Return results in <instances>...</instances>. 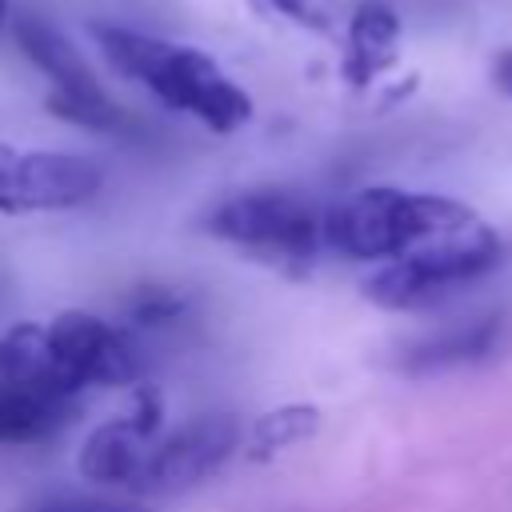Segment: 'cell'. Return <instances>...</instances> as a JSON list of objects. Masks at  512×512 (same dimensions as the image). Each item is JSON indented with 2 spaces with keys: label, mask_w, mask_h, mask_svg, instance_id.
Wrapping results in <instances>:
<instances>
[{
  "label": "cell",
  "mask_w": 512,
  "mask_h": 512,
  "mask_svg": "<svg viewBox=\"0 0 512 512\" xmlns=\"http://www.w3.org/2000/svg\"><path fill=\"white\" fill-rule=\"evenodd\" d=\"M104 60L144 84L160 104L196 116L204 128L212 132H236L240 124L252 120V100L248 92L228 80L212 56L188 48V44H172V40H156L132 28H116V24H96L92 28Z\"/></svg>",
  "instance_id": "cell-1"
},
{
  "label": "cell",
  "mask_w": 512,
  "mask_h": 512,
  "mask_svg": "<svg viewBox=\"0 0 512 512\" xmlns=\"http://www.w3.org/2000/svg\"><path fill=\"white\" fill-rule=\"evenodd\" d=\"M480 216L440 192L408 188H360L324 212V244L348 260L388 264L432 240L476 228Z\"/></svg>",
  "instance_id": "cell-2"
},
{
  "label": "cell",
  "mask_w": 512,
  "mask_h": 512,
  "mask_svg": "<svg viewBox=\"0 0 512 512\" xmlns=\"http://www.w3.org/2000/svg\"><path fill=\"white\" fill-rule=\"evenodd\" d=\"M324 212L300 192L256 188L220 200L204 216V232L248 252L260 264H272L288 276H304L324 244Z\"/></svg>",
  "instance_id": "cell-3"
},
{
  "label": "cell",
  "mask_w": 512,
  "mask_h": 512,
  "mask_svg": "<svg viewBox=\"0 0 512 512\" xmlns=\"http://www.w3.org/2000/svg\"><path fill=\"white\" fill-rule=\"evenodd\" d=\"M500 260H504V244L480 220L468 232L432 240V244H424L416 252H404V256L380 264L372 276H364L360 288L376 308L420 312V308L444 304L448 296L480 284Z\"/></svg>",
  "instance_id": "cell-4"
},
{
  "label": "cell",
  "mask_w": 512,
  "mask_h": 512,
  "mask_svg": "<svg viewBox=\"0 0 512 512\" xmlns=\"http://www.w3.org/2000/svg\"><path fill=\"white\" fill-rule=\"evenodd\" d=\"M16 48L48 76V112L92 132H128L132 116L100 88L84 56L40 16V12H16L12 16Z\"/></svg>",
  "instance_id": "cell-5"
},
{
  "label": "cell",
  "mask_w": 512,
  "mask_h": 512,
  "mask_svg": "<svg viewBox=\"0 0 512 512\" xmlns=\"http://www.w3.org/2000/svg\"><path fill=\"white\" fill-rule=\"evenodd\" d=\"M104 188V168L76 152L16 148L0 144V212H64L96 200Z\"/></svg>",
  "instance_id": "cell-6"
},
{
  "label": "cell",
  "mask_w": 512,
  "mask_h": 512,
  "mask_svg": "<svg viewBox=\"0 0 512 512\" xmlns=\"http://www.w3.org/2000/svg\"><path fill=\"white\" fill-rule=\"evenodd\" d=\"M236 448H240V420L232 412H204L152 444L140 492H184L208 480L212 472H220Z\"/></svg>",
  "instance_id": "cell-7"
},
{
  "label": "cell",
  "mask_w": 512,
  "mask_h": 512,
  "mask_svg": "<svg viewBox=\"0 0 512 512\" xmlns=\"http://www.w3.org/2000/svg\"><path fill=\"white\" fill-rule=\"evenodd\" d=\"M48 332H52L60 356L68 360V368L80 376V384L128 388L144 376V360L132 348V340L116 324H108L84 308H68L60 316H52Z\"/></svg>",
  "instance_id": "cell-8"
},
{
  "label": "cell",
  "mask_w": 512,
  "mask_h": 512,
  "mask_svg": "<svg viewBox=\"0 0 512 512\" xmlns=\"http://www.w3.org/2000/svg\"><path fill=\"white\" fill-rule=\"evenodd\" d=\"M0 380L40 392L48 400H72L84 384L60 356L48 324H16L0 336Z\"/></svg>",
  "instance_id": "cell-9"
},
{
  "label": "cell",
  "mask_w": 512,
  "mask_h": 512,
  "mask_svg": "<svg viewBox=\"0 0 512 512\" xmlns=\"http://www.w3.org/2000/svg\"><path fill=\"white\" fill-rule=\"evenodd\" d=\"M156 436H144L128 416L108 420L100 428L88 432L84 448H80V472L96 484H112V488H128L140 492L144 480V464L152 452Z\"/></svg>",
  "instance_id": "cell-10"
},
{
  "label": "cell",
  "mask_w": 512,
  "mask_h": 512,
  "mask_svg": "<svg viewBox=\"0 0 512 512\" xmlns=\"http://www.w3.org/2000/svg\"><path fill=\"white\" fill-rule=\"evenodd\" d=\"M400 56V16L384 0H364L348 20L344 80L364 88L384 76Z\"/></svg>",
  "instance_id": "cell-11"
},
{
  "label": "cell",
  "mask_w": 512,
  "mask_h": 512,
  "mask_svg": "<svg viewBox=\"0 0 512 512\" xmlns=\"http://www.w3.org/2000/svg\"><path fill=\"white\" fill-rule=\"evenodd\" d=\"M500 344V316H484L448 332H436L420 344H412L400 356V368L412 376H428V372H444V368H460V364H476L488 352H496Z\"/></svg>",
  "instance_id": "cell-12"
},
{
  "label": "cell",
  "mask_w": 512,
  "mask_h": 512,
  "mask_svg": "<svg viewBox=\"0 0 512 512\" xmlns=\"http://www.w3.org/2000/svg\"><path fill=\"white\" fill-rule=\"evenodd\" d=\"M72 416V400H48L20 384L0 380V440L4 444H36L60 432Z\"/></svg>",
  "instance_id": "cell-13"
},
{
  "label": "cell",
  "mask_w": 512,
  "mask_h": 512,
  "mask_svg": "<svg viewBox=\"0 0 512 512\" xmlns=\"http://www.w3.org/2000/svg\"><path fill=\"white\" fill-rule=\"evenodd\" d=\"M320 432V408L316 404H280L256 416L248 432V456L252 460H272L284 448H296Z\"/></svg>",
  "instance_id": "cell-14"
},
{
  "label": "cell",
  "mask_w": 512,
  "mask_h": 512,
  "mask_svg": "<svg viewBox=\"0 0 512 512\" xmlns=\"http://www.w3.org/2000/svg\"><path fill=\"white\" fill-rule=\"evenodd\" d=\"M192 308V296L172 288V284H140L128 300H124V324L132 328H160V324H172L180 320L184 312Z\"/></svg>",
  "instance_id": "cell-15"
},
{
  "label": "cell",
  "mask_w": 512,
  "mask_h": 512,
  "mask_svg": "<svg viewBox=\"0 0 512 512\" xmlns=\"http://www.w3.org/2000/svg\"><path fill=\"white\" fill-rule=\"evenodd\" d=\"M268 4L312 32H328L336 24V0H268Z\"/></svg>",
  "instance_id": "cell-16"
},
{
  "label": "cell",
  "mask_w": 512,
  "mask_h": 512,
  "mask_svg": "<svg viewBox=\"0 0 512 512\" xmlns=\"http://www.w3.org/2000/svg\"><path fill=\"white\" fill-rule=\"evenodd\" d=\"M28 512H148V508L128 500H104V496H48Z\"/></svg>",
  "instance_id": "cell-17"
},
{
  "label": "cell",
  "mask_w": 512,
  "mask_h": 512,
  "mask_svg": "<svg viewBox=\"0 0 512 512\" xmlns=\"http://www.w3.org/2000/svg\"><path fill=\"white\" fill-rule=\"evenodd\" d=\"M492 84H496L504 96H512V48H504V52L492 60Z\"/></svg>",
  "instance_id": "cell-18"
},
{
  "label": "cell",
  "mask_w": 512,
  "mask_h": 512,
  "mask_svg": "<svg viewBox=\"0 0 512 512\" xmlns=\"http://www.w3.org/2000/svg\"><path fill=\"white\" fill-rule=\"evenodd\" d=\"M12 24V0H0V32Z\"/></svg>",
  "instance_id": "cell-19"
}]
</instances>
